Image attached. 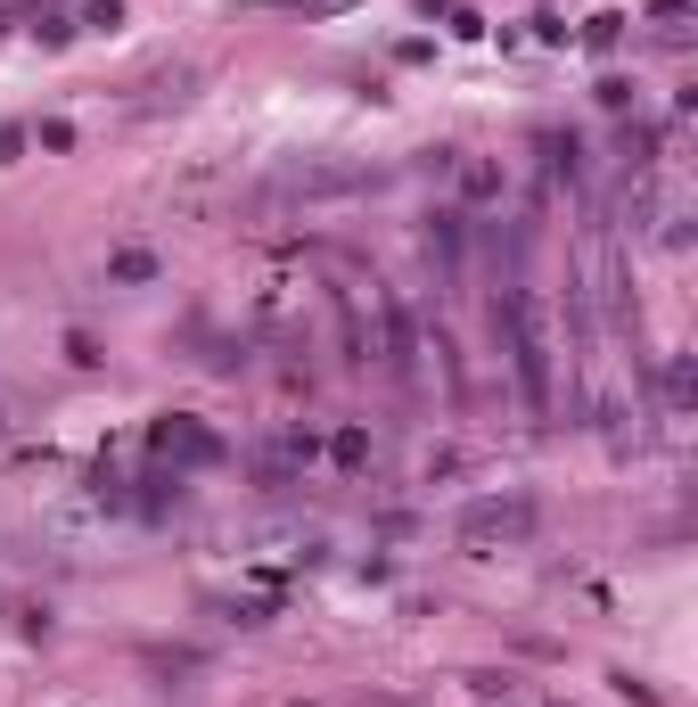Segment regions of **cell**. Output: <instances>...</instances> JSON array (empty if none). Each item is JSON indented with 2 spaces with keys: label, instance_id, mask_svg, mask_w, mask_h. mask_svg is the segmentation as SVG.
I'll list each match as a JSON object with an SVG mask.
<instances>
[{
  "label": "cell",
  "instance_id": "cell-2",
  "mask_svg": "<svg viewBox=\"0 0 698 707\" xmlns=\"http://www.w3.org/2000/svg\"><path fill=\"white\" fill-rule=\"evenodd\" d=\"M386 182H395V165H370V157H296V165H279L247 206H255V214H296V206L370 198V189H386Z\"/></svg>",
  "mask_w": 698,
  "mask_h": 707
},
{
  "label": "cell",
  "instance_id": "cell-11",
  "mask_svg": "<svg viewBox=\"0 0 698 707\" xmlns=\"http://www.w3.org/2000/svg\"><path fill=\"white\" fill-rule=\"evenodd\" d=\"M534 149H543V173H551V182H584V140H575V132H543V140H534Z\"/></svg>",
  "mask_w": 698,
  "mask_h": 707
},
{
  "label": "cell",
  "instance_id": "cell-9",
  "mask_svg": "<svg viewBox=\"0 0 698 707\" xmlns=\"http://www.w3.org/2000/svg\"><path fill=\"white\" fill-rule=\"evenodd\" d=\"M420 239H427V263L460 288V280H469V206H436Z\"/></svg>",
  "mask_w": 698,
  "mask_h": 707
},
{
  "label": "cell",
  "instance_id": "cell-13",
  "mask_svg": "<svg viewBox=\"0 0 698 707\" xmlns=\"http://www.w3.org/2000/svg\"><path fill=\"white\" fill-rule=\"evenodd\" d=\"M329 461L337 469H370V429H337L329 436Z\"/></svg>",
  "mask_w": 698,
  "mask_h": 707
},
{
  "label": "cell",
  "instance_id": "cell-1",
  "mask_svg": "<svg viewBox=\"0 0 698 707\" xmlns=\"http://www.w3.org/2000/svg\"><path fill=\"white\" fill-rule=\"evenodd\" d=\"M494 337H501V354H510L526 411L551 420V404H559V313H551V297H543L534 280L501 288L494 297Z\"/></svg>",
  "mask_w": 698,
  "mask_h": 707
},
{
  "label": "cell",
  "instance_id": "cell-12",
  "mask_svg": "<svg viewBox=\"0 0 698 707\" xmlns=\"http://www.w3.org/2000/svg\"><path fill=\"white\" fill-rule=\"evenodd\" d=\"M108 280L140 288V280H157V256H148V247H115V256H108Z\"/></svg>",
  "mask_w": 698,
  "mask_h": 707
},
{
  "label": "cell",
  "instance_id": "cell-7",
  "mask_svg": "<svg viewBox=\"0 0 698 707\" xmlns=\"http://www.w3.org/2000/svg\"><path fill=\"white\" fill-rule=\"evenodd\" d=\"M321 297H329V321H337V362H346V371H370V362H378V330H370V297L353 288V280H329Z\"/></svg>",
  "mask_w": 698,
  "mask_h": 707
},
{
  "label": "cell",
  "instance_id": "cell-16",
  "mask_svg": "<svg viewBox=\"0 0 698 707\" xmlns=\"http://www.w3.org/2000/svg\"><path fill=\"white\" fill-rule=\"evenodd\" d=\"M272 9H337V0H272Z\"/></svg>",
  "mask_w": 698,
  "mask_h": 707
},
{
  "label": "cell",
  "instance_id": "cell-3",
  "mask_svg": "<svg viewBox=\"0 0 698 707\" xmlns=\"http://www.w3.org/2000/svg\"><path fill=\"white\" fill-rule=\"evenodd\" d=\"M526 535H534V503H526V494H485V503H469V510H460V526H452V543L469 559L518 551Z\"/></svg>",
  "mask_w": 698,
  "mask_h": 707
},
{
  "label": "cell",
  "instance_id": "cell-8",
  "mask_svg": "<svg viewBox=\"0 0 698 707\" xmlns=\"http://www.w3.org/2000/svg\"><path fill=\"white\" fill-rule=\"evenodd\" d=\"M182 494H189V477L173 461H148L140 477H124V510H132V519H148V526H165L173 510H182Z\"/></svg>",
  "mask_w": 698,
  "mask_h": 707
},
{
  "label": "cell",
  "instance_id": "cell-15",
  "mask_svg": "<svg viewBox=\"0 0 698 707\" xmlns=\"http://www.w3.org/2000/svg\"><path fill=\"white\" fill-rule=\"evenodd\" d=\"M690 9H698V0H649V17H658V25L665 17H690Z\"/></svg>",
  "mask_w": 698,
  "mask_h": 707
},
{
  "label": "cell",
  "instance_id": "cell-4",
  "mask_svg": "<svg viewBox=\"0 0 698 707\" xmlns=\"http://www.w3.org/2000/svg\"><path fill=\"white\" fill-rule=\"evenodd\" d=\"M370 330H378V371L403 395H420V313L395 288H370Z\"/></svg>",
  "mask_w": 698,
  "mask_h": 707
},
{
  "label": "cell",
  "instance_id": "cell-14",
  "mask_svg": "<svg viewBox=\"0 0 698 707\" xmlns=\"http://www.w3.org/2000/svg\"><path fill=\"white\" fill-rule=\"evenodd\" d=\"M616 34H625V17H616V9H608V17H591V25H584V41H591V50H616Z\"/></svg>",
  "mask_w": 698,
  "mask_h": 707
},
{
  "label": "cell",
  "instance_id": "cell-6",
  "mask_svg": "<svg viewBox=\"0 0 698 707\" xmlns=\"http://www.w3.org/2000/svg\"><path fill=\"white\" fill-rule=\"evenodd\" d=\"M321 461V436L313 429H272L255 452H247V469H255L263 494H279V485H304V469Z\"/></svg>",
  "mask_w": 698,
  "mask_h": 707
},
{
  "label": "cell",
  "instance_id": "cell-10",
  "mask_svg": "<svg viewBox=\"0 0 698 707\" xmlns=\"http://www.w3.org/2000/svg\"><path fill=\"white\" fill-rule=\"evenodd\" d=\"M510 198V165L501 157H460V206H501Z\"/></svg>",
  "mask_w": 698,
  "mask_h": 707
},
{
  "label": "cell",
  "instance_id": "cell-5",
  "mask_svg": "<svg viewBox=\"0 0 698 707\" xmlns=\"http://www.w3.org/2000/svg\"><path fill=\"white\" fill-rule=\"evenodd\" d=\"M148 452L173 469H222L230 461V445H222V429H205L198 411H165L157 429H148Z\"/></svg>",
  "mask_w": 698,
  "mask_h": 707
}]
</instances>
